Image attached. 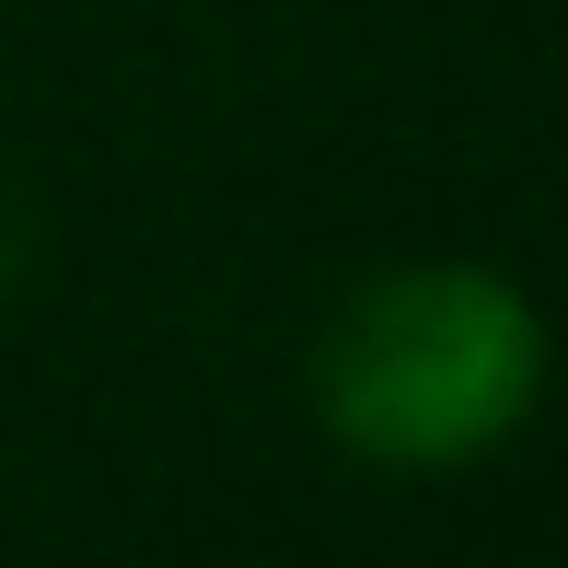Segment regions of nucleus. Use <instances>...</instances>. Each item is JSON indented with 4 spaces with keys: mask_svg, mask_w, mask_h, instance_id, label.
<instances>
[{
    "mask_svg": "<svg viewBox=\"0 0 568 568\" xmlns=\"http://www.w3.org/2000/svg\"><path fill=\"white\" fill-rule=\"evenodd\" d=\"M302 395L372 476H476L546 406V302L487 255H395L314 325Z\"/></svg>",
    "mask_w": 568,
    "mask_h": 568,
    "instance_id": "nucleus-1",
    "label": "nucleus"
}]
</instances>
